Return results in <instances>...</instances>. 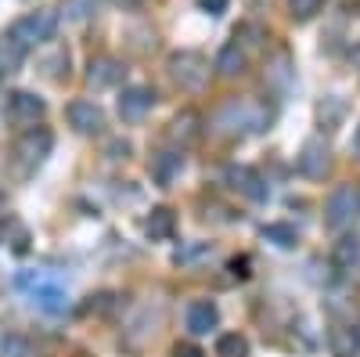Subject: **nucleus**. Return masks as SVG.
<instances>
[{"mask_svg":"<svg viewBox=\"0 0 360 357\" xmlns=\"http://www.w3.org/2000/svg\"><path fill=\"white\" fill-rule=\"evenodd\" d=\"M224 184H227L231 192H238L242 199H249V202H266V199H270L266 181H263L252 166H245V163H227V166H224Z\"/></svg>","mask_w":360,"mask_h":357,"instance_id":"0eeeda50","label":"nucleus"},{"mask_svg":"<svg viewBox=\"0 0 360 357\" xmlns=\"http://www.w3.org/2000/svg\"><path fill=\"white\" fill-rule=\"evenodd\" d=\"M58 33V11H37V15H22L8 25V40H15L22 51H33L47 40H54Z\"/></svg>","mask_w":360,"mask_h":357,"instance_id":"20e7f679","label":"nucleus"},{"mask_svg":"<svg viewBox=\"0 0 360 357\" xmlns=\"http://www.w3.org/2000/svg\"><path fill=\"white\" fill-rule=\"evenodd\" d=\"M353 339H356V346H360V325H356V329H353Z\"/></svg>","mask_w":360,"mask_h":357,"instance_id":"473e14b6","label":"nucleus"},{"mask_svg":"<svg viewBox=\"0 0 360 357\" xmlns=\"http://www.w3.org/2000/svg\"><path fill=\"white\" fill-rule=\"evenodd\" d=\"M332 267L335 271H356L360 267V234H342L332 249Z\"/></svg>","mask_w":360,"mask_h":357,"instance_id":"f3484780","label":"nucleus"},{"mask_svg":"<svg viewBox=\"0 0 360 357\" xmlns=\"http://www.w3.org/2000/svg\"><path fill=\"white\" fill-rule=\"evenodd\" d=\"M213 69L224 76V80H234V76H242L245 69H249V51L242 47V44H224L220 47V54H217V62H213Z\"/></svg>","mask_w":360,"mask_h":357,"instance_id":"4468645a","label":"nucleus"},{"mask_svg":"<svg viewBox=\"0 0 360 357\" xmlns=\"http://www.w3.org/2000/svg\"><path fill=\"white\" fill-rule=\"evenodd\" d=\"M0 80H4V65H0Z\"/></svg>","mask_w":360,"mask_h":357,"instance_id":"72a5a7b5","label":"nucleus"},{"mask_svg":"<svg viewBox=\"0 0 360 357\" xmlns=\"http://www.w3.org/2000/svg\"><path fill=\"white\" fill-rule=\"evenodd\" d=\"M180 170H184V156H180V152H159L152 159V177H155L159 188H169Z\"/></svg>","mask_w":360,"mask_h":357,"instance_id":"a211bd4d","label":"nucleus"},{"mask_svg":"<svg viewBox=\"0 0 360 357\" xmlns=\"http://www.w3.org/2000/svg\"><path fill=\"white\" fill-rule=\"evenodd\" d=\"M353 148H356V156H360V130H356V137H353Z\"/></svg>","mask_w":360,"mask_h":357,"instance_id":"2f4dec72","label":"nucleus"},{"mask_svg":"<svg viewBox=\"0 0 360 357\" xmlns=\"http://www.w3.org/2000/svg\"><path fill=\"white\" fill-rule=\"evenodd\" d=\"M209 253H213V242H188V246H180V249L173 253V263L188 267V263H195V260H202V256H209Z\"/></svg>","mask_w":360,"mask_h":357,"instance_id":"412c9836","label":"nucleus"},{"mask_svg":"<svg viewBox=\"0 0 360 357\" xmlns=\"http://www.w3.org/2000/svg\"><path fill=\"white\" fill-rule=\"evenodd\" d=\"M195 4H198V11H205V15L220 18V15L231 8V0H195Z\"/></svg>","mask_w":360,"mask_h":357,"instance_id":"a878e982","label":"nucleus"},{"mask_svg":"<svg viewBox=\"0 0 360 357\" xmlns=\"http://www.w3.org/2000/svg\"><path fill=\"white\" fill-rule=\"evenodd\" d=\"M266 242H274L278 249H292L295 242H299V234H295V227L292 224H263V231H259Z\"/></svg>","mask_w":360,"mask_h":357,"instance_id":"6ab92c4d","label":"nucleus"},{"mask_svg":"<svg viewBox=\"0 0 360 357\" xmlns=\"http://www.w3.org/2000/svg\"><path fill=\"white\" fill-rule=\"evenodd\" d=\"M4 115H8V123L25 127V130H29V127H40L44 115H47V101H44L37 91H11Z\"/></svg>","mask_w":360,"mask_h":357,"instance_id":"423d86ee","label":"nucleus"},{"mask_svg":"<svg viewBox=\"0 0 360 357\" xmlns=\"http://www.w3.org/2000/svg\"><path fill=\"white\" fill-rule=\"evenodd\" d=\"M220 325V307L213 300H195L188 307V329L191 336H205V332H213Z\"/></svg>","mask_w":360,"mask_h":357,"instance_id":"2eb2a0df","label":"nucleus"},{"mask_svg":"<svg viewBox=\"0 0 360 357\" xmlns=\"http://www.w3.org/2000/svg\"><path fill=\"white\" fill-rule=\"evenodd\" d=\"M148 4V0H115V8H123V11H141Z\"/></svg>","mask_w":360,"mask_h":357,"instance_id":"c756f323","label":"nucleus"},{"mask_svg":"<svg viewBox=\"0 0 360 357\" xmlns=\"http://www.w3.org/2000/svg\"><path fill=\"white\" fill-rule=\"evenodd\" d=\"M25 289H29V296H33V303L40 307V311H47V314H65L69 311V292L58 285L54 278H33V275H22L18 278Z\"/></svg>","mask_w":360,"mask_h":357,"instance_id":"6e6552de","label":"nucleus"},{"mask_svg":"<svg viewBox=\"0 0 360 357\" xmlns=\"http://www.w3.org/2000/svg\"><path fill=\"white\" fill-rule=\"evenodd\" d=\"M295 170L310 177V181H321V177L332 170V148H328L324 141H307L303 148H299V156H295Z\"/></svg>","mask_w":360,"mask_h":357,"instance_id":"9b49d317","label":"nucleus"},{"mask_svg":"<svg viewBox=\"0 0 360 357\" xmlns=\"http://www.w3.org/2000/svg\"><path fill=\"white\" fill-rule=\"evenodd\" d=\"M213 123L224 130V134H249V130H263L270 123V112L259 105V101H227L220 105V112L213 115Z\"/></svg>","mask_w":360,"mask_h":357,"instance_id":"7ed1b4c3","label":"nucleus"},{"mask_svg":"<svg viewBox=\"0 0 360 357\" xmlns=\"http://www.w3.org/2000/svg\"><path fill=\"white\" fill-rule=\"evenodd\" d=\"M8 217V199H4V192H0V220Z\"/></svg>","mask_w":360,"mask_h":357,"instance_id":"7c9ffc66","label":"nucleus"},{"mask_svg":"<svg viewBox=\"0 0 360 357\" xmlns=\"http://www.w3.org/2000/svg\"><path fill=\"white\" fill-rule=\"evenodd\" d=\"M65 119H69V127H72L76 134H83V137H94V134L105 130V112H101V105L86 101V98L69 101V105H65Z\"/></svg>","mask_w":360,"mask_h":357,"instance_id":"9d476101","label":"nucleus"},{"mask_svg":"<svg viewBox=\"0 0 360 357\" xmlns=\"http://www.w3.org/2000/svg\"><path fill=\"white\" fill-rule=\"evenodd\" d=\"M360 217V188L356 184H339L324 202V227L328 231H346Z\"/></svg>","mask_w":360,"mask_h":357,"instance_id":"39448f33","label":"nucleus"},{"mask_svg":"<svg viewBox=\"0 0 360 357\" xmlns=\"http://www.w3.org/2000/svg\"><path fill=\"white\" fill-rule=\"evenodd\" d=\"M166 65H169L173 83L180 87V91H191V94L205 91L209 76H213V69H209V58H205L202 51H173Z\"/></svg>","mask_w":360,"mask_h":357,"instance_id":"f03ea898","label":"nucleus"},{"mask_svg":"<svg viewBox=\"0 0 360 357\" xmlns=\"http://www.w3.org/2000/svg\"><path fill=\"white\" fill-rule=\"evenodd\" d=\"M51 148H54V134H51L47 127H29V130H22V137H18L15 148H11L15 170H18L22 177H33V173L47 163Z\"/></svg>","mask_w":360,"mask_h":357,"instance_id":"f257e3e1","label":"nucleus"},{"mask_svg":"<svg viewBox=\"0 0 360 357\" xmlns=\"http://www.w3.org/2000/svg\"><path fill=\"white\" fill-rule=\"evenodd\" d=\"M0 357H29V339L18 332L0 336Z\"/></svg>","mask_w":360,"mask_h":357,"instance_id":"5701e85b","label":"nucleus"},{"mask_svg":"<svg viewBox=\"0 0 360 357\" xmlns=\"http://www.w3.org/2000/svg\"><path fill=\"white\" fill-rule=\"evenodd\" d=\"M112 307H115V296L112 292H98V296H86L83 314H108Z\"/></svg>","mask_w":360,"mask_h":357,"instance_id":"b1692460","label":"nucleus"},{"mask_svg":"<svg viewBox=\"0 0 360 357\" xmlns=\"http://www.w3.org/2000/svg\"><path fill=\"white\" fill-rule=\"evenodd\" d=\"M324 11V0H288V15L295 22H310Z\"/></svg>","mask_w":360,"mask_h":357,"instance_id":"4be33fe9","label":"nucleus"},{"mask_svg":"<svg viewBox=\"0 0 360 357\" xmlns=\"http://www.w3.org/2000/svg\"><path fill=\"white\" fill-rule=\"evenodd\" d=\"M252 4H259V0H252Z\"/></svg>","mask_w":360,"mask_h":357,"instance_id":"f704fd0d","label":"nucleus"},{"mask_svg":"<svg viewBox=\"0 0 360 357\" xmlns=\"http://www.w3.org/2000/svg\"><path fill=\"white\" fill-rule=\"evenodd\" d=\"M202 134H205V119H202V112H195V108H180V112L169 119V130H166V137L180 148V152H184V148H191V144H198Z\"/></svg>","mask_w":360,"mask_h":357,"instance_id":"1a4fd4ad","label":"nucleus"},{"mask_svg":"<svg viewBox=\"0 0 360 357\" xmlns=\"http://www.w3.org/2000/svg\"><path fill=\"white\" fill-rule=\"evenodd\" d=\"M217 357H249V339L242 332H224L217 339Z\"/></svg>","mask_w":360,"mask_h":357,"instance_id":"aec40b11","label":"nucleus"},{"mask_svg":"<svg viewBox=\"0 0 360 357\" xmlns=\"http://www.w3.org/2000/svg\"><path fill=\"white\" fill-rule=\"evenodd\" d=\"M8 227H11V249H15V253H25V249H29V231H25L18 220H8Z\"/></svg>","mask_w":360,"mask_h":357,"instance_id":"393cba45","label":"nucleus"},{"mask_svg":"<svg viewBox=\"0 0 360 357\" xmlns=\"http://www.w3.org/2000/svg\"><path fill=\"white\" fill-rule=\"evenodd\" d=\"M144 234L152 238V242H169L176 234V213L169 206H155V210L144 217Z\"/></svg>","mask_w":360,"mask_h":357,"instance_id":"dca6fc26","label":"nucleus"},{"mask_svg":"<svg viewBox=\"0 0 360 357\" xmlns=\"http://www.w3.org/2000/svg\"><path fill=\"white\" fill-rule=\"evenodd\" d=\"M123 76H127V65L119 62V58H94V62H90V73H86L90 87H98V91L119 87V83H123Z\"/></svg>","mask_w":360,"mask_h":357,"instance_id":"ddd939ff","label":"nucleus"},{"mask_svg":"<svg viewBox=\"0 0 360 357\" xmlns=\"http://www.w3.org/2000/svg\"><path fill=\"white\" fill-rule=\"evenodd\" d=\"M152 105H155L152 87H123V94H119V115H123L127 123H141V119L152 112Z\"/></svg>","mask_w":360,"mask_h":357,"instance_id":"f8f14e48","label":"nucleus"},{"mask_svg":"<svg viewBox=\"0 0 360 357\" xmlns=\"http://www.w3.org/2000/svg\"><path fill=\"white\" fill-rule=\"evenodd\" d=\"M173 357H205V353H202V346H195V343H176V346H173Z\"/></svg>","mask_w":360,"mask_h":357,"instance_id":"cd10ccee","label":"nucleus"},{"mask_svg":"<svg viewBox=\"0 0 360 357\" xmlns=\"http://www.w3.org/2000/svg\"><path fill=\"white\" fill-rule=\"evenodd\" d=\"M249 267H252L249 256H234V260H231V275H234V278H249V275H252Z\"/></svg>","mask_w":360,"mask_h":357,"instance_id":"bb28decb","label":"nucleus"},{"mask_svg":"<svg viewBox=\"0 0 360 357\" xmlns=\"http://www.w3.org/2000/svg\"><path fill=\"white\" fill-rule=\"evenodd\" d=\"M108 156H112V159H127V156H130V141H112V144H108Z\"/></svg>","mask_w":360,"mask_h":357,"instance_id":"c85d7f7f","label":"nucleus"}]
</instances>
